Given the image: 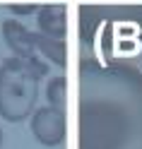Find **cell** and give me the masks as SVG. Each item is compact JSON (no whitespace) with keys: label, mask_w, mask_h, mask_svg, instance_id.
Instances as JSON below:
<instances>
[{"label":"cell","mask_w":142,"mask_h":149,"mask_svg":"<svg viewBox=\"0 0 142 149\" xmlns=\"http://www.w3.org/2000/svg\"><path fill=\"white\" fill-rule=\"evenodd\" d=\"M77 77V149H142V72L82 58Z\"/></svg>","instance_id":"1"},{"label":"cell","mask_w":142,"mask_h":149,"mask_svg":"<svg viewBox=\"0 0 142 149\" xmlns=\"http://www.w3.org/2000/svg\"><path fill=\"white\" fill-rule=\"evenodd\" d=\"M46 72L41 60L7 58L0 65V116L10 123L29 118L39 96V79Z\"/></svg>","instance_id":"2"},{"label":"cell","mask_w":142,"mask_h":149,"mask_svg":"<svg viewBox=\"0 0 142 149\" xmlns=\"http://www.w3.org/2000/svg\"><path fill=\"white\" fill-rule=\"evenodd\" d=\"M31 135L43 147H58L65 139V113L58 108L43 106L31 116Z\"/></svg>","instance_id":"3"},{"label":"cell","mask_w":142,"mask_h":149,"mask_svg":"<svg viewBox=\"0 0 142 149\" xmlns=\"http://www.w3.org/2000/svg\"><path fill=\"white\" fill-rule=\"evenodd\" d=\"M31 34L22 22H17V19H7L3 22V39L5 43L10 46V51L15 53V58H20V60H39V55H36L34 51V41H31Z\"/></svg>","instance_id":"4"},{"label":"cell","mask_w":142,"mask_h":149,"mask_svg":"<svg viewBox=\"0 0 142 149\" xmlns=\"http://www.w3.org/2000/svg\"><path fill=\"white\" fill-rule=\"evenodd\" d=\"M36 22H39V34L48 36V39L63 41V36H65V7L63 5L39 7V12H36Z\"/></svg>","instance_id":"5"},{"label":"cell","mask_w":142,"mask_h":149,"mask_svg":"<svg viewBox=\"0 0 142 149\" xmlns=\"http://www.w3.org/2000/svg\"><path fill=\"white\" fill-rule=\"evenodd\" d=\"M31 41H34V51L39 58H48L53 65L63 68L65 65V43L58 39H48L43 34H31Z\"/></svg>","instance_id":"6"},{"label":"cell","mask_w":142,"mask_h":149,"mask_svg":"<svg viewBox=\"0 0 142 149\" xmlns=\"http://www.w3.org/2000/svg\"><path fill=\"white\" fill-rule=\"evenodd\" d=\"M46 99H48V106L51 108H58L63 111L65 106V77H53L48 82V87H46Z\"/></svg>","instance_id":"7"},{"label":"cell","mask_w":142,"mask_h":149,"mask_svg":"<svg viewBox=\"0 0 142 149\" xmlns=\"http://www.w3.org/2000/svg\"><path fill=\"white\" fill-rule=\"evenodd\" d=\"M10 12H12V15H31V12H39V7H34V5L17 7V5H12V7H10Z\"/></svg>","instance_id":"8"},{"label":"cell","mask_w":142,"mask_h":149,"mask_svg":"<svg viewBox=\"0 0 142 149\" xmlns=\"http://www.w3.org/2000/svg\"><path fill=\"white\" fill-rule=\"evenodd\" d=\"M0 144H3V130H0Z\"/></svg>","instance_id":"9"}]
</instances>
